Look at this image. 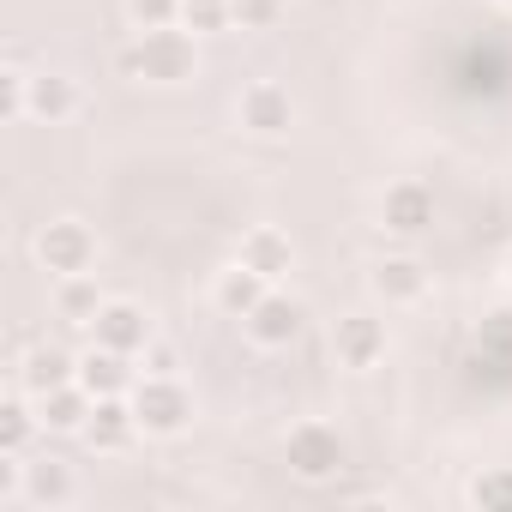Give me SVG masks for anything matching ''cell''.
<instances>
[{"label":"cell","instance_id":"18","mask_svg":"<svg viewBox=\"0 0 512 512\" xmlns=\"http://www.w3.org/2000/svg\"><path fill=\"white\" fill-rule=\"evenodd\" d=\"M73 115H79V85L67 73H31V121L61 127Z\"/></svg>","mask_w":512,"mask_h":512},{"label":"cell","instance_id":"21","mask_svg":"<svg viewBox=\"0 0 512 512\" xmlns=\"http://www.w3.org/2000/svg\"><path fill=\"white\" fill-rule=\"evenodd\" d=\"M464 500H470L476 512H512V464H488V470H476L470 488H464Z\"/></svg>","mask_w":512,"mask_h":512},{"label":"cell","instance_id":"28","mask_svg":"<svg viewBox=\"0 0 512 512\" xmlns=\"http://www.w3.org/2000/svg\"><path fill=\"white\" fill-rule=\"evenodd\" d=\"M500 7H512V0H500Z\"/></svg>","mask_w":512,"mask_h":512},{"label":"cell","instance_id":"11","mask_svg":"<svg viewBox=\"0 0 512 512\" xmlns=\"http://www.w3.org/2000/svg\"><path fill=\"white\" fill-rule=\"evenodd\" d=\"M241 266H253L260 278H272V284H284L290 272H296V241L284 235V229H272V223H253L247 235H241V253H235Z\"/></svg>","mask_w":512,"mask_h":512},{"label":"cell","instance_id":"14","mask_svg":"<svg viewBox=\"0 0 512 512\" xmlns=\"http://www.w3.org/2000/svg\"><path fill=\"white\" fill-rule=\"evenodd\" d=\"M91 392L79 386V380H67V386H55V392H37V416H43V434H85V422H91Z\"/></svg>","mask_w":512,"mask_h":512},{"label":"cell","instance_id":"17","mask_svg":"<svg viewBox=\"0 0 512 512\" xmlns=\"http://www.w3.org/2000/svg\"><path fill=\"white\" fill-rule=\"evenodd\" d=\"M67 380H79V356H67L61 344H37V350H25V362H19V386L37 398V392H55V386H67Z\"/></svg>","mask_w":512,"mask_h":512},{"label":"cell","instance_id":"26","mask_svg":"<svg viewBox=\"0 0 512 512\" xmlns=\"http://www.w3.org/2000/svg\"><path fill=\"white\" fill-rule=\"evenodd\" d=\"M139 362H145V368H139V374H175V368H181V362H175V350H169V344H163V338H151V344H145V356H139Z\"/></svg>","mask_w":512,"mask_h":512},{"label":"cell","instance_id":"10","mask_svg":"<svg viewBox=\"0 0 512 512\" xmlns=\"http://www.w3.org/2000/svg\"><path fill=\"white\" fill-rule=\"evenodd\" d=\"M368 290H374V302H386V308H416V302L428 296V266L410 260V253H386V260L368 266Z\"/></svg>","mask_w":512,"mask_h":512},{"label":"cell","instance_id":"1","mask_svg":"<svg viewBox=\"0 0 512 512\" xmlns=\"http://www.w3.org/2000/svg\"><path fill=\"white\" fill-rule=\"evenodd\" d=\"M121 73L139 79V85H193L199 79V37L181 31V25H163V31H139L133 49H121Z\"/></svg>","mask_w":512,"mask_h":512},{"label":"cell","instance_id":"20","mask_svg":"<svg viewBox=\"0 0 512 512\" xmlns=\"http://www.w3.org/2000/svg\"><path fill=\"white\" fill-rule=\"evenodd\" d=\"M103 290H97V272H79V278H61V290H55V308H61V320H73V326H91L97 314H103Z\"/></svg>","mask_w":512,"mask_h":512},{"label":"cell","instance_id":"7","mask_svg":"<svg viewBox=\"0 0 512 512\" xmlns=\"http://www.w3.org/2000/svg\"><path fill=\"white\" fill-rule=\"evenodd\" d=\"M434 187L428 181H392L386 193H380V229L386 235H404V241H416V235H428L434 229Z\"/></svg>","mask_w":512,"mask_h":512},{"label":"cell","instance_id":"19","mask_svg":"<svg viewBox=\"0 0 512 512\" xmlns=\"http://www.w3.org/2000/svg\"><path fill=\"white\" fill-rule=\"evenodd\" d=\"M37 428H43V416H37V398L25 386L0 398V452H25Z\"/></svg>","mask_w":512,"mask_h":512},{"label":"cell","instance_id":"23","mask_svg":"<svg viewBox=\"0 0 512 512\" xmlns=\"http://www.w3.org/2000/svg\"><path fill=\"white\" fill-rule=\"evenodd\" d=\"M0 121H31V73L25 67H0Z\"/></svg>","mask_w":512,"mask_h":512},{"label":"cell","instance_id":"9","mask_svg":"<svg viewBox=\"0 0 512 512\" xmlns=\"http://www.w3.org/2000/svg\"><path fill=\"white\" fill-rule=\"evenodd\" d=\"M151 338H157L151 314H145L139 302H121V296H109L103 314L91 320V344H109V350H121V356H145Z\"/></svg>","mask_w":512,"mask_h":512},{"label":"cell","instance_id":"12","mask_svg":"<svg viewBox=\"0 0 512 512\" xmlns=\"http://www.w3.org/2000/svg\"><path fill=\"white\" fill-rule=\"evenodd\" d=\"M139 356H121V350H109V344H91L85 356H79V386L91 392V398H121V392H133L139 386V368H133Z\"/></svg>","mask_w":512,"mask_h":512},{"label":"cell","instance_id":"15","mask_svg":"<svg viewBox=\"0 0 512 512\" xmlns=\"http://www.w3.org/2000/svg\"><path fill=\"white\" fill-rule=\"evenodd\" d=\"M79 500V476H73V464H61V458H37V464H25V506H49V512H61V506H73Z\"/></svg>","mask_w":512,"mask_h":512},{"label":"cell","instance_id":"5","mask_svg":"<svg viewBox=\"0 0 512 512\" xmlns=\"http://www.w3.org/2000/svg\"><path fill=\"white\" fill-rule=\"evenodd\" d=\"M235 121H241V133H253V139H284V133L296 127V97H290V85L253 79V85L241 91V103H235Z\"/></svg>","mask_w":512,"mask_h":512},{"label":"cell","instance_id":"3","mask_svg":"<svg viewBox=\"0 0 512 512\" xmlns=\"http://www.w3.org/2000/svg\"><path fill=\"white\" fill-rule=\"evenodd\" d=\"M284 464H290V476H302V482H332V476H344V464H350V440H344L332 422L308 416V422H296V428L284 434Z\"/></svg>","mask_w":512,"mask_h":512},{"label":"cell","instance_id":"8","mask_svg":"<svg viewBox=\"0 0 512 512\" xmlns=\"http://www.w3.org/2000/svg\"><path fill=\"white\" fill-rule=\"evenodd\" d=\"M386 344H392V332H386L380 314H344V320L332 326V356H338V368L368 374V368L386 362Z\"/></svg>","mask_w":512,"mask_h":512},{"label":"cell","instance_id":"25","mask_svg":"<svg viewBox=\"0 0 512 512\" xmlns=\"http://www.w3.org/2000/svg\"><path fill=\"white\" fill-rule=\"evenodd\" d=\"M235 7V31H272L284 19V0H229Z\"/></svg>","mask_w":512,"mask_h":512},{"label":"cell","instance_id":"13","mask_svg":"<svg viewBox=\"0 0 512 512\" xmlns=\"http://www.w3.org/2000/svg\"><path fill=\"white\" fill-rule=\"evenodd\" d=\"M139 440V416H133V398H97L91 404V422H85V446L91 452H127Z\"/></svg>","mask_w":512,"mask_h":512},{"label":"cell","instance_id":"16","mask_svg":"<svg viewBox=\"0 0 512 512\" xmlns=\"http://www.w3.org/2000/svg\"><path fill=\"white\" fill-rule=\"evenodd\" d=\"M266 290H272V278H260V272H253V266H229V272H217V284H211V302L229 314V320H247L253 308H260L266 302Z\"/></svg>","mask_w":512,"mask_h":512},{"label":"cell","instance_id":"22","mask_svg":"<svg viewBox=\"0 0 512 512\" xmlns=\"http://www.w3.org/2000/svg\"><path fill=\"white\" fill-rule=\"evenodd\" d=\"M181 31H193V37L235 31V7L229 0H181Z\"/></svg>","mask_w":512,"mask_h":512},{"label":"cell","instance_id":"4","mask_svg":"<svg viewBox=\"0 0 512 512\" xmlns=\"http://www.w3.org/2000/svg\"><path fill=\"white\" fill-rule=\"evenodd\" d=\"M31 253H37V266H43L55 284H61V278H79V272H97V229H91L85 217H55V223L37 229Z\"/></svg>","mask_w":512,"mask_h":512},{"label":"cell","instance_id":"27","mask_svg":"<svg viewBox=\"0 0 512 512\" xmlns=\"http://www.w3.org/2000/svg\"><path fill=\"white\" fill-rule=\"evenodd\" d=\"M506 284H512V253H506Z\"/></svg>","mask_w":512,"mask_h":512},{"label":"cell","instance_id":"24","mask_svg":"<svg viewBox=\"0 0 512 512\" xmlns=\"http://www.w3.org/2000/svg\"><path fill=\"white\" fill-rule=\"evenodd\" d=\"M127 19L139 31H163V25H181V0H127Z\"/></svg>","mask_w":512,"mask_h":512},{"label":"cell","instance_id":"2","mask_svg":"<svg viewBox=\"0 0 512 512\" xmlns=\"http://www.w3.org/2000/svg\"><path fill=\"white\" fill-rule=\"evenodd\" d=\"M127 398H133L139 434H151V440H175V434H187L193 416H199L193 392H187L175 374H139V386H133Z\"/></svg>","mask_w":512,"mask_h":512},{"label":"cell","instance_id":"6","mask_svg":"<svg viewBox=\"0 0 512 512\" xmlns=\"http://www.w3.org/2000/svg\"><path fill=\"white\" fill-rule=\"evenodd\" d=\"M241 326H247V338L260 344V350H290V344H296V338L308 332V302L272 284V290H266V302L253 308V314H247Z\"/></svg>","mask_w":512,"mask_h":512}]
</instances>
